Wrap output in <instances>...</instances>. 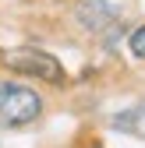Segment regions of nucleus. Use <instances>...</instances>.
I'll list each match as a JSON object with an SVG mask.
<instances>
[{"label": "nucleus", "instance_id": "obj_1", "mask_svg": "<svg viewBox=\"0 0 145 148\" xmlns=\"http://www.w3.org/2000/svg\"><path fill=\"white\" fill-rule=\"evenodd\" d=\"M0 64L14 74H28V78H39V81H50V85L64 81V67L57 64V57H50L43 49H4Z\"/></svg>", "mask_w": 145, "mask_h": 148}, {"label": "nucleus", "instance_id": "obj_2", "mask_svg": "<svg viewBox=\"0 0 145 148\" xmlns=\"http://www.w3.org/2000/svg\"><path fill=\"white\" fill-rule=\"evenodd\" d=\"M43 113V99L35 95L32 88H21V85H0V123L7 127H21L28 120H35Z\"/></svg>", "mask_w": 145, "mask_h": 148}, {"label": "nucleus", "instance_id": "obj_4", "mask_svg": "<svg viewBox=\"0 0 145 148\" xmlns=\"http://www.w3.org/2000/svg\"><path fill=\"white\" fill-rule=\"evenodd\" d=\"M128 42H131V53H135V57H142V60H145V25L131 32V39H128Z\"/></svg>", "mask_w": 145, "mask_h": 148}, {"label": "nucleus", "instance_id": "obj_3", "mask_svg": "<svg viewBox=\"0 0 145 148\" xmlns=\"http://www.w3.org/2000/svg\"><path fill=\"white\" fill-rule=\"evenodd\" d=\"M113 18H117V7L110 4V0H81L78 4V21L85 28H92V32L106 28Z\"/></svg>", "mask_w": 145, "mask_h": 148}]
</instances>
